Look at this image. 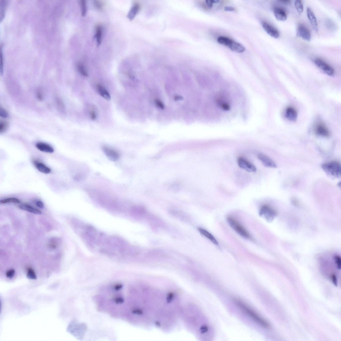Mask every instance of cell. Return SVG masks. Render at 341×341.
Returning <instances> with one entry per match:
<instances>
[{"mask_svg":"<svg viewBox=\"0 0 341 341\" xmlns=\"http://www.w3.org/2000/svg\"><path fill=\"white\" fill-rule=\"evenodd\" d=\"M274 13L275 17L278 20L284 21L287 20L286 13L283 9L279 7H275L274 9Z\"/></svg>","mask_w":341,"mask_h":341,"instance_id":"15","label":"cell"},{"mask_svg":"<svg viewBox=\"0 0 341 341\" xmlns=\"http://www.w3.org/2000/svg\"><path fill=\"white\" fill-rule=\"evenodd\" d=\"M0 115L2 118H7L8 116V113L5 110L1 108V111H0Z\"/></svg>","mask_w":341,"mask_h":341,"instance_id":"35","label":"cell"},{"mask_svg":"<svg viewBox=\"0 0 341 341\" xmlns=\"http://www.w3.org/2000/svg\"><path fill=\"white\" fill-rule=\"evenodd\" d=\"M259 159L267 167L275 168L277 167V165L269 157L263 154H259L258 156Z\"/></svg>","mask_w":341,"mask_h":341,"instance_id":"10","label":"cell"},{"mask_svg":"<svg viewBox=\"0 0 341 341\" xmlns=\"http://www.w3.org/2000/svg\"><path fill=\"white\" fill-rule=\"evenodd\" d=\"M174 99L176 100H180L183 99V97L180 95H176L174 97Z\"/></svg>","mask_w":341,"mask_h":341,"instance_id":"42","label":"cell"},{"mask_svg":"<svg viewBox=\"0 0 341 341\" xmlns=\"http://www.w3.org/2000/svg\"><path fill=\"white\" fill-rule=\"evenodd\" d=\"M297 35L303 40L309 42L311 40V35L309 30L304 25L298 26L297 31Z\"/></svg>","mask_w":341,"mask_h":341,"instance_id":"8","label":"cell"},{"mask_svg":"<svg viewBox=\"0 0 341 341\" xmlns=\"http://www.w3.org/2000/svg\"><path fill=\"white\" fill-rule=\"evenodd\" d=\"M102 150L106 157L110 160L115 161L119 159L120 157L119 154L115 149L105 146L103 147Z\"/></svg>","mask_w":341,"mask_h":341,"instance_id":"9","label":"cell"},{"mask_svg":"<svg viewBox=\"0 0 341 341\" xmlns=\"http://www.w3.org/2000/svg\"><path fill=\"white\" fill-rule=\"evenodd\" d=\"M232 40L225 37H219L218 39V43L222 45L228 47L231 43Z\"/></svg>","mask_w":341,"mask_h":341,"instance_id":"24","label":"cell"},{"mask_svg":"<svg viewBox=\"0 0 341 341\" xmlns=\"http://www.w3.org/2000/svg\"><path fill=\"white\" fill-rule=\"evenodd\" d=\"M315 132L317 135L324 137H328L330 135L328 128L324 124L321 123H318L316 126Z\"/></svg>","mask_w":341,"mask_h":341,"instance_id":"12","label":"cell"},{"mask_svg":"<svg viewBox=\"0 0 341 341\" xmlns=\"http://www.w3.org/2000/svg\"><path fill=\"white\" fill-rule=\"evenodd\" d=\"M34 163L36 169L43 173L48 174L51 172L50 168L43 163L37 161H34Z\"/></svg>","mask_w":341,"mask_h":341,"instance_id":"18","label":"cell"},{"mask_svg":"<svg viewBox=\"0 0 341 341\" xmlns=\"http://www.w3.org/2000/svg\"><path fill=\"white\" fill-rule=\"evenodd\" d=\"M280 2L286 4H288L290 2V1H281Z\"/></svg>","mask_w":341,"mask_h":341,"instance_id":"43","label":"cell"},{"mask_svg":"<svg viewBox=\"0 0 341 341\" xmlns=\"http://www.w3.org/2000/svg\"><path fill=\"white\" fill-rule=\"evenodd\" d=\"M77 68L78 71L82 76L87 77L88 76V72L85 66L81 63H79L77 65Z\"/></svg>","mask_w":341,"mask_h":341,"instance_id":"25","label":"cell"},{"mask_svg":"<svg viewBox=\"0 0 341 341\" xmlns=\"http://www.w3.org/2000/svg\"><path fill=\"white\" fill-rule=\"evenodd\" d=\"M20 202V200L16 198H8L2 200L0 201V203L2 204L9 203H19Z\"/></svg>","mask_w":341,"mask_h":341,"instance_id":"26","label":"cell"},{"mask_svg":"<svg viewBox=\"0 0 341 341\" xmlns=\"http://www.w3.org/2000/svg\"><path fill=\"white\" fill-rule=\"evenodd\" d=\"M334 259L335 262L337 265V268L339 269H340L341 266V260L340 256H334Z\"/></svg>","mask_w":341,"mask_h":341,"instance_id":"31","label":"cell"},{"mask_svg":"<svg viewBox=\"0 0 341 341\" xmlns=\"http://www.w3.org/2000/svg\"><path fill=\"white\" fill-rule=\"evenodd\" d=\"M103 29L102 26L98 25L96 27L95 37L98 45L101 44L102 39Z\"/></svg>","mask_w":341,"mask_h":341,"instance_id":"23","label":"cell"},{"mask_svg":"<svg viewBox=\"0 0 341 341\" xmlns=\"http://www.w3.org/2000/svg\"><path fill=\"white\" fill-rule=\"evenodd\" d=\"M285 116L289 120L292 122H295L297 118V112L293 107H288L286 111Z\"/></svg>","mask_w":341,"mask_h":341,"instance_id":"14","label":"cell"},{"mask_svg":"<svg viewBox=\"0 0 341 341\" xmlns=\"http://www.w3.org/2000/svg\"><path fill=\"white\" fill-rule=\"evenodd\" d=\"M235 302L236 304L243 311L248 315L249 316L261 326L265 328H268L270 325L267 321L263 319L262 317L257 314L255 311L252 310L249 306H247L243 302L241 301L236 299Z\"/></svg>","mask_w":341,"mask_h":341,"instance_id":"2","label":"cell"},{"mask_svg":"<svg viewBox=\"0 0 341 341\" xmlns=\"http://www.w3.org/2000/svg\"><path fill=\"white\" fill-rule=\"evenodd\" d=\"M155 103L156 105L159 108L161 109H163L164 108V105L163 104V103L160 100L158 99H156L155 100Z\"/></svg>","mask_w":341,"mask_h":341,"instance_id":"34","label":"cell"},{"mask_svg":"<svg viewBox=\"0 0 341 341\" xmlns=\"http://www.w3.org/2000/svg\"><path fill=\"white\" fill-rule=\"evenodd\" d=\"M36 206L40 208L43 209L44 207V205L43 202L40 200H37L35 202Z\"/></svg>","mask_w":341,"mask_h":341,"instance_id":"37","label":"cell"},{"mask_svg":"<svg viewBox=\"0 0 341 341\" xmlns=\"http://www.w3.org/2000/svg\"><path fill=\"white\" fill-rule=\"evenodd\" d=\"M36 147L39 151L45 153H52L54 152L53 148L49 145L44 142H39L36 144Z\"/></svg>","mask_w":341,"mask_h":341,"instance_id":"16","label":"cell"},{"mask_svg":"<svg viewBox=\"0 0 341 341\" xmlns=\"http://www.w3.org/2000/svg\"><path fill=\"white\" fill-rule=\"evenodd\" d=\"M2 53L1 51V74L2 73L3 69V58Z\"/></svg>","mask_w":341,"mask_h":341,"instance_id":"41","label":"cell"},{"mask_svg":"<svg viewBox=\"0 0 341 341\" xmlns=\"http://www.w3.org/2000/svg\"><path fill=\"white\" fill-rule=\"evenodd\" d=\"M292 202L294 204H295L296 205L298 204V202L297 201V200L293 198L292 199Z\"/></svg>","mask_w":341,"mask_h":341,"instance_id":"44","label":"cell"},{"mask_svg":"<svg viewBox=\"0 0 341 341\" xmlns=\"http://www.w3.org/2000/svg\"><path fill=\"white\" fill-rule=\"evenodd\" d=\"M96 88L98 92L102 97L107 100H110V95L108 91L104 87L99 84H98L96 86Z\"/></svg>","mask_w":341,"mask_h":341,"instance_id":"20","label":"cell"},{"mask_svg":"<svg viewBox=\"0 0 341 341\" xmlns=\"http://www.w3.org/2000/svg\"><path fill=\"white\" fill-rule=\"evenodd\" d=\"M90 118L92 120H95L96 118L97 115L95 111L91 110L90 113Z\"/></svg>","mask_w":341,"mask_h":341,"instance_id":"38","label":"cell"},{"mask_svg":"<svg viewBox=\"0 0 341 341\" xmlns=\"http://www.w3.org/2000/svg\"><path fill=\"white\" fill-rule=\"evenodd\" d=\"M228 48L232 51L237 53H242L245 50V48L243 46L233 40Z\"/></svg>","mask_w":341,"mask_h":341,"instance_id":"17","label":"cell"},{"mask_svg":"<svg viewBox=\"0 0 341 341\" xmlns=\"http://www.w3.org/2000/svg\"><path fill=\"white\" fill-rule=\"evenodd\" d=\"M27 276V278L30 279H36V276L35 272L31 268L28 269Z\"/></svg>","mask_w":341,"mask_h":341,"instance_id":"29","label":"cell"},{"mask_svg":"<svg viewBox=\"0 0 341 341\" xmlns=\"http://www.w3.org/2000/svg\"><path fill=\"white\" fill-rule=\"evenodd\" d=\"M84 242L90 249L112 259L128 260L136 254L134 247L122 238L107 235L94 227L87 232Z\"/></svg>","mask_w":341,"mask_h":341,"instance_id":"1","label":"cell"},{"mask_svg":"<svg viewBox=\"0 0 341 341\" xmlns=\"http://www.w3.org/2000/svg\"><path fill=\"white\" fill-rule=\"evenodd\" d=\"M7 125L6 122L4 121L1 122L0 123V132L1 133L4 132L7 129Z\"/></svg>","mask_w":341,"mask_h":341,"instance_id":"30","label":"cell"},{"mask_svg":"<svg viewBox=\"0 0 341 341\" xmlns=\"http://www.w3.org/2000/svg\"><path fill=\"white\" fill-rule=\"evenodd\" d=\"M82 16H85L87 13V7L86 2L85 0H81L80 1Z\"/></svg>","mask_w":341,"mask_h":341,"instance_id":"27","label":"cell"},{"mask_svg":"<svg viewBox=\"0 0 341 341\" xmlns=\"http://www.w3.org/2000/svg\"><path fill=\"white\" fill-rule=\"evenodd\" d=\"M198 230L201 234L207 238L208 239L212 242L214 244L216 245H219L218 242L216 239V238L214 237L211 233H210L206 230L204 229L201 228H198Z\"/></svg>","mask_w":341,"mask_h":341,"instance_id":"21","label":"cell"},{"mask_svg":"<svg viewBox=\"0 0 341 341\" xmlns=\"http://www.w3.org/2000/svg\"><path fill=\"white\" fill-rule=\"evenodd\" d=\"M237 163L241 168L247 172H255L256 171V167L244 158L240 157L238 158Z\"/></svg>","mask_w":341,"mask_h":341,"instance_id":"7","label":"cell"},{"mask_svg":"<svg viewBox=\"0 0 341 341\" xmlns=\"http://www.w3.org/2000/svg\"><path fill=\"white\" fill-rule=\"evenodd\" d=\"M316 66L329 76H334L335 74L334 69L324 61L319 58H316L314 60Z\"/></svg>","mask_w":341,"mask_h":341,"instance_id":"6","label":"cell"},{"mask_svg":"<svg viewBox=\"0 0 341 341\" xmlns=\"http://www.w3.org/2000/svg\"><path fill=\"white\" fill-rule=\"evenodd\" d=\"M331 279L333 283L334 284L335 286H337V278H336L335 275L334 274H333L331 275Z\"/></svg>","mask_w":341,"mask_h":341,"instance_id":"39","label":"cell"},{"mask_svg":"<svg viewBox=\"0 0 341 341\" xmlns=\"http://www.w3.org/2000/svg\"><path fill=\"white\" fill-rule=\"evenodd\" d=\"M307 15L313 29L316 32H318V26L316 18L311 9L309 7L307 9Z\"/></svg>","mask_w":341,"mask_h":341,"instance_id":"13","label":"cell"},{"mask_svg":"<svg viewBox=\"0 0 341 341\" xmlns=\"http://www.w3.org/2000/svg\"><path fill=\"white\" fill-rule=\"evenodd\" d=\"M227 220L229 225L238 234L246 239H249L250 235L246 228L234 218L228 217Z\"/></svg>","mask_w":341,"mask_h":341,"instance_id":"4","label":"cell"},{"mask_svg":"<svg viewBox=\"0 0 341 341\" xmlns=\"http://www.w3.org/2000/svg\"><path fill=\"white\" fill-rule=\"evenodd\" d=\"M205 4H206L207 6L209 8L211 9L212 8L213 4L214 3L213 0H212V1L207 0V1H205Z\"/></svg>","mask_w":341,"mask_h":341,"instance_id":"36","label":"cell"},{"mask_svg":"<svg viewBox=\"0 0 341 341\" xmlns=\"http://www.w3.org/2000/svg\"><path fill=\"white\" fill-rule=\"evenodd\" d=\"M224 10L226 12H233L235 10L234 8L231 7H226L224 8Z\"/></svg>","mask_w":341,"mask_h":341,"instance_id":"40","label":"cell"},{"mask_svg":"<svg viewBox=\"0 0 341 341\" xmlns=\"http://www.w3.org/2000/svg\"><path fill=\"white\" fill-rule=\"evenodd\" d=\"M20 209L36 214H40L42 212L40 210L26 204H21L18 205Z\"/></svg>","mask_w":341,"mask_h":341,"instance_id":"19","label":"cell"},{"mask_svg":"<svg viewBox=\"0 0 341 341\" xmlns=\"http://www.w3.org/2000/svg\"><path fill=\"white\" fill-rule=\"evenodd\" d=\"M322 169L330 178H338L340 176L341 165L336 161L324 163L321 165Z\"/></svg>","mask_w":341,"mask_h":341,"instance_id":"3","label":"cell"},{"mask_svg":"<svg viewBox=\"0 0 341 341\" xmlns=\"http://www.w3.org/2000/svg\"><path fill=\"white\" fill-rule=\"evenodd\" d=\"M94 4L95 7L98 10H101L103 8V5L102 3L99 1H94Z\"/></svg>","mask_w":341,"mask_h":341,"instance_id":"32","label":"cell"},{"mask_svg":"<svg viewBox=\"0 0 341 341\" xmlns=\"http://www.w3.org/2000/svg\"><path fill=\"white\" fill-rule=\"evenodd\" d=\"M140 9L139 4L137 3L134 4L128 14L127 17L131 21L133 19L138 12Z\"/></svg>","mask_w":341,"mask_h":341,"instance_id":"22","label":"cell"},{"mask_svg":"<svg viewBox=\"0 0 341 341\" xmlns=\"http://www.w3.org/2000/svg\"><path fill=\"white\" fill-rule=\"evenodd\" d=\"M295 6L297 12L302 13L303 10V7L302 2L300 0H297L295 1Z\"/></svg>","mask_w":341,"mask_h":341,"instance_id":"28","label":"cell"},{"mask_svg":"<svg viewBox=\"0 0 341 341\" xmlns=\"http://www.w3.org/2000/svg\"><path fill=\"white\" fill-rule=\"evenodd\" d=\"M15 271L13 269H11L7 271L6 273V276L7 278H12L15 275Z\"/></svg>","mask_w":341,"mask_h":341,"instance_id":"33","label":"cell"},{"mask_svg":"<svg viewBox=\"0 0 341 341\" xmlns=\"http://www.w3.org/2000/svg\"><path fill=\"white\" fill-rule=\"evenodd\" d=\"M259 214L268 222H271L276 216L277 213L271 207L267 205H264L260 208Z\"/></svg>","mask_w":341,"mask_h":341,"instance_id":"5","label":"cell"},{"mask_svg":"<svg viewBox=\"0 0 341 341\" xmlns=\"http://www.w3.org/2000/svg\"><path fill=\"white\" fill-rule=\"evenodd\" d=\"M261 24L265 30L269 35L275 39L279 38V33L276 29L265 21L262 22Z\"/></svg>","mask_w":341,"mask_h":341,"instance_id":"11","label":"cell"}]
</instances>
